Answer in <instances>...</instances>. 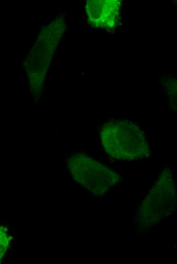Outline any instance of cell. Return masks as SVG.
I'll return each instance as SVG.
<instances>
[{"label":"cell","mask_w":177,"mask_h":264,"mask_svg":"<svg viewBox=\"0 0 177 264\" xmlns=\"http://www.w3.org/2000/svg\"><path fill=\"white\" fill-rule=\"evenodd\" d=\"M101 134L102 145L112 157L131 160L148 153L145 136L136 124L126 121L106 124Z\"/></svg>","instance_id":"1"},{"label":"cell","mask_w":177,"mask_h":264,"mask_svg":"<svg viewBox=\"0 0 177 264\" xmlns=\"http://www.w3.org/2000/svg\"><path fill=\"white\" fill-rule=\"evenodd\" d=\"M9 237L6 232L0 229V263L9 245Z\"/></svg>","instance_id":"3"},{"label":"cell","mask_w":177,"mask_h":264,"mask_svg":"<svg viewBox=\"0 0 177 264\" xmlns=\"http://www.w3.org/2000/svg\"><path fill=\"white\" fill-rule=\"evenodd\" d=\"M68 166L75 180L95 194L103 193L118 180L114 172L85 155L72 156Z\"/></svg>","instance_id":"2"}]
</instances>
